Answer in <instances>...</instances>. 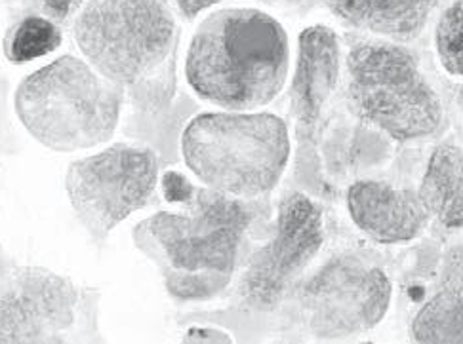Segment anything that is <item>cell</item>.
I'll use <instances>...</instances> for the list:
<instances>
[{"instance_id": "6da1fadb", "label": "cell", "mask_w": 463, "mask_h": 344, "mask_svg": "<svg viewBox=\"0 0 463 344\" xmlns=\"http://www.w3.org/2000/svg\"><path fill=\"white\" fill-rule=\"evenodd\" d=\"M288 33L258 8H223L194 31L185 79L194 96L223 111L269 105L288 79Z\"/></svg>"}, {"instance_id": "7a4b0ae2", "label": "cell", "mask_w": 463, "mask_h": 344, "mask_svg": "<svg viewBox=\"0 0 463 344\" xmlns=\"http://www.w3.org/2000/svg\"><path fill=\"white\" fill-rule=\"evenodd\" d=\"M185 211H158L134 228V244L156 263L177 301L210 299L233 278L254 213L246 200L194 187Z\"/></svg>"}, {"instance_id": "3957f363", "label": "cell", "mask_w": 463, "mask_h": 344, "mask_svg": "<svg viewBox=\"0 0 463 344\" xmlns=\"http://www.w3.org/2000/svg\"><path fill=\"white\" fill-rule=\"evenodd\" d=\"M124 89L84 58L61 56L27 75L14 94L24 130L56 153L90 151L118 128Z\"/></svg>"}, {"instance_id": "277c9868", "label": "cell", "mask_w": 463, "mask_h": 344, "mask_svg": "<svg viewBox=\"0 0 463 344\" xmlns=\"http://www.w3.org/2000/svg\"><path fill=\"white\" fill-rule=\"evenodd\" d=\"M185 166L212 191L256 200L269 194L290 162L288 126L265 111H216L193 116L182 134Z\"/></svg>"}, {"instance_id": "5b68a950", "label": "cell", "mask_w": 463, "mask_h": 344, "mask_svg": "<svg viewBox=\"0 0 463 344\" xmlns=\"http://www.w3.org/2000/svg\"><path fill=\"white\" fill-rule=\"evenodd\" d=\"M177 23L170 0H90L75 22L82 58L141 107L158 99V77L175 46Z\"/></svg>"}, {"instance_id": "8992f818", "label": "cell", "mask_w": 463, "mask_h": 344, "mask_svg": "<svg viewBox=\"0 0 463 344\" xmlns=\"http://www.w3.org/2000/svg\"><path fill=\"white\" fill-rule=\"evenodd\" d=\"M349 94L363 118L397 141L435 135L442 103L411 51L385 42H363L347 56Z\"/></svg>"}, {"instance_id": "52a82bcc", "label": "cell", "mask_w": 463, "mask_h": 344, "mask_svg": "<svg viewBox=\"0 0 463 344\" xmlns=\"http://www.w3.org/2000/svg\"><path fill=\"white\" fill-rule=\"evenodd\" d=\"M158 170L156 153L134 143H113L71 162L65 194L88 237L103 246L118 225L146 209L158 185Z\"/></svg>"}, {"instance_id": "ba28073f", "label": "cell", "mask_w": 463, "mask_h": 344, "mask_svg": "<svg viewBox=\"0 0 463 344\" xmlns=\"http://www.w3.org/2000/svg\"><path fill=\"white\" fill-rule=\"evenodd\" d=\"M86 293L44 266L0 268V344L73 340Z\"/></svg>"}, {"instance_id": "9c48e42d", "label": "cell", "mask_w": 463, "mask_h": 344, "mask_svg": "<svg viewBox=\"0 0 463 344\" xmlns=\"http://www.w3.org/2000/svg\"><path fill=\"white\" fill-rule=\"evenodd\" d=\"M299 302L309 331L318 339L361 335L385 318L391 282L378 266L337 257L304 285Z\"/></svg>"}, {"instance_id": "30bf717a", "label": "cell", "mask_w": 463, "mask_h": 344, "mask_svg": "<svg viewBox=\"0 0 463 344\" xmlns=\"http://www.w3.org/2000/svg\"><path fill=\"white\" fill-rule=\"evenodd\" d=\"M325 242L323 213L309 196L288 194L279 206L273 238L248 261L241 295L254 309H273Z\"/></svg>"}, {"instance_id": "8fae6325", "label": "cell", "mask_w": 463, "mask_h": 344, "mask_svg": "<svg viewBox=\"0 0 463 344\" xmlns=\"http://www.w3.org/2000/svg\"><path fill=\"white\" fill-rule=\"evenodd\" d=\"M347 209L353 223L380 244L418 238L431 217L418 192L397 189L383 181H357L351 185Z\"/></svg>"}, {"instance_id": "7c38bea8", "label": "cell", "mask_w": 463, "mask_h": 344, "mask_svg": "<svg viewBox=\"0 0 463 344\" xmlns=\"http://www.w3.org/2000/svg\"><path fill=\"white\" fill-rule=\"evenodd\" d=\"M342 53L337 34L326 25H311L299 33L298 60L292 79V113L304 128H313L340 79Z\"/></svg>"}, {"instance_id": "4fadbf2b", "label": "cell", "mask_w": 463, "mask_h": 344, "mask_svg": "<svg viewBox=\"0 0 463 344\" xmlns=\"http://www.w3.org/2000/svg\"><path fill=\"white\" fill-rule=\"evenodd\" d=\"M437 5L439 0H326L337 20L395 42L418 39Z\"/></svg>"}, {"instance_id": "5bb4252c", "label": "cell", "mask_w": 463, "mask_h": 344, "mask_svg": "<svg viewBox=\"0 0 463 344\" xmlns=\"http://www.w3.org/2000/svg\"><path fill=\"white\" fill-rule=\"evenodd\" d=\"M420 198L431 217L447 228H463V151L440 144L427 162Z\"/></svg>"}, {"instance_id": "9a60e30c", "label": "cell", "mask_w": 463, "mask_h": 344, "mask_svg": "<svg viewBox=\"0 0 463 344\" xmlns=\"http://www.w3.org/2000/svg\"><path fill=\"white\" fill-rule=\"evenodd\" d=\"M412 339L425 344H463V287L442 289L412 321Z\"/></svg>"}, {"instance_id": "2e32d148", "label": "cell", "mask_w": 463, "mask_h": 344, "mask_svg": "<svg viewBox=\"0 0 463 344\" xmlns=\"http://www.w3.org/2000/svg\"><path fill=\"white\" fill-rule=\"evenodd\" d=\"M63 34L58 22L46 15H27L10 33L5 53L14 65H25L50 56L61 46Z\"/></svg>"}, {"instance_id": "e0dca14e", "label": "cell", "mask_w": 463, "mask_h": 344, "mask_svg": "<svg viewBox=\"0 0 463 344\" xmlns=\"http://www.w3.org/2000/svg\"><path fill=\"white\" fill-rule=\"evenodd\" d=\"M435 48L442 69L452 77H463V0H456L439 17Z\"/></svg>"}, {"instance_id": "ac0fdd59", "label": "cell", "mask_w": 463, "mask_h": 344, "mask_svg": "<svg viewBox=\"0 0 463 344\" xmlns=\"http://www.w3.org/2000/svg\"><path fill=\"white\" fill-rule=\"evenodd\" d=\"M84 0H41L43 12L53 22H65L73 15Z\"/></svg>"}, {"instance_id": "d6986e66", "label": "cell", "mask_w": 463, "mask_h": 344, "mask_svg": "<svg viewBox=\"0 0 463 344\" xmlns=\"http://www.w3.org/2000/svg\"><path fill=\"white\" fill-rule=\"evenodd\" d=\"M172 3L187 17V20H193V17L201 15L212 6L223 3V0H172Z\"/></svg>"}, {"instance_id": "ffe728a7", "label": "cell", "mask_w": 463, "mask_h": 344, "mask_svg": "<svg viewBox=\"0 0 463 344\" xmlns=\"http://www.w3.org/2000/svg\"><path fill=\"white\" fill-rule=\"evenodd\" d=\"M185 340H197V342H229V335L222 333V331H216V330H191L185 337Z\"/></svg>"}, {"instance_id": "44dd1931", "label": "cell", "mask_w": 463, "mask_h": 344, "mask_svg": "<svg viewBox=\"0 0 463 344\" xmlns=\"http://www.w3.org/2000/svg\"><path fill=\"white\" fill-rule=\"evenodd\" d=\"M458 105H459V108L463 111V86L459 88V92H458Z\"/></svg>"}, {"instance_id": "7402d4cb", "label": "cell", "mask_w": 463, "mask_h": 344, "mask_svg": "<svg viewBox=\"0 0 463 344\" xmlns=\"http://www.w3.org/2000/svg\"><path fill=\"white\" fill-rule=\"evenodd\" d=\"M6 263H8V259L5 257V251H3V247H0V268H3Z\"/></svg>"}]
</instances>
